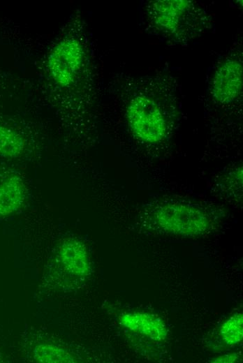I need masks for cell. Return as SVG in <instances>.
Listing matches in <instances>:
<instances>
[{
    "label": "cell",
    "instance_id": "cell-2",
    "mask_svg": "<svg viewBox=\"0 0 243 363\" xmlns=\"http://www.w3.org/2000/svg\"><path fill=\"white\" fill-rule=\"evenodd\" d=\"M126 117L133 134L141 141L155 143L165 134V120L155 101L145 96L132 99L126 109Z\"/></svg>",
    "mask_w": 243,
    "mask_h": 363
},
{
    "label": "cell",
    "instance_id": "cell-7",
    "mask_svg": "<svg viewBox=\"0 0 243 363\" xmlns=\"http://www.w3.org/2000/svg\"><path fill=\"white\" fill-rule=\"evenodd\" d=\"M26 197V186L22 179L11 173L0 182V216H6L17 211Z\"/></svg>",
    "mask_w": 243,
    "mask_h": 363
},
{
    "label": "cell",
    "instance_id": "cell-10",
    "mask_svg": "<svg viewBox=\"0 0 243 363\" xmlns=\"http://www.w3.org/2000/svg\"><path fill=\"white\" fill-rule=\"evenodd\" d=\"M36 360L41 362H71L73 359L68 353L50 345H40L35 348Z\"/></svg>",
    "mask_w": 243,
    "mask_h": 363
},
{
    "label": "cell",
    "instance_id": "cell-5",
    "mask_svg": "<svg viewBox=\"0 0 243 363\" xmlns=\"http://www.w3.org/2000/svg\"><path fill=\"white\" fill-rule=\"evenodd\" d=\"M242 84V67L241 64L230 59L216 71L212 87L214 98L222 103L233 101L240 94Z\"/></svg>",
    "mask_w": 243,
    "mask_h": 363
},
{
    "label": "cell",
    "instance_id": "cell-6",
    "mask_svg": "<svg viewBox=\"0 0 243 363\" xmlns=\"http://www.w3.org/2000/svg\"><path fill=\"white\" fill-rule=\"evenodd\" d=\"M119 322L126 328L152 340L161 341L168 335V329L158 316L143 312H131L119 316Z\"/></svg>",
    "mask_w": 243,
    "mask_h": 363
},
{
    "label": "cell",
    "instance_id": "cell-4",
    "mask_svg": "<svg viewBox=\"0 0 243 363\" xmlns=\"http://www.w3.org/2000/svg\"><path fill=\"white\" fill-rule=\"evenodd\" d=\"M55 260L63 276L72 280L84 278L91 271L88 250L83 242L75 238H67L59 244Z\"/></svg>",
    "mask_w": 243,
    "mask_h": 363
},
{
    "label": "cell",
    "instance_id": "cell-8",
    "mask_svg": "<svg viewBox=\"0 0 243 363\" xmlns=\"http://www.w3.org/2000/svg\"><path fill=\"white\" fill-rule=\"evenodd\" d=\"M24 148L22 137L14 130L0 125V154L8 158L20 156Z\"/></svg>",
    "mask_w": 243,
    "mask_h": 363
},
{
    "label": "cell",
    "instance_id": "cell-11",
    "mask_svg": "<svg viewBox=\"0 0 243 363\" xmlns=\"http://www.w3.org/2000/svg\"><path fill=\"white\" fill-rule=\"evenodd\" d=\"M237 359L238 356L237 353H230L216 357L210 362L213 363H232L235 362Z\"/></svg>",
    "mask_w": 243,
    "mask_h": 363
},
{
    "label": "cell",
    "instance_id": "cell-3",
    "mask_svg": "<svg viewBox=\"0 0 243 363\" xmlns=\"http://www.w3.org/2000/svg\"><path fill=\"white\" fill-rule=\"evenodd\" d=\"M83 59V50L75 39L67 38L59 42L48 57V68L53 80L62 87L74 80Z\"/></svg>",
    "mask_w": 243,
    "mask_h": 363
},
{
    "label": "cell",
    "instance_id": "cell-1",
    "mask_svg": "<svg viewBox=\"0 0 243 363\" xmlns=\"http://www.w3.org/2000/svg\"><path fill=\"white\" fill-rule=\"evenodd\" d=\"M152 218L162 231L181 237L202 235L211 227V220L205 212L182 202L159 205L154 210Z\"/></svg>",
    "mask_w": 243,
    "mask_h": 363
},
{
    "label": "cell",
    "instance_id": "cell-9",
    "mask_svg": "<svg viewBox=\"0 0 243 363\" xmlns=\"http://www.w3.org/2000/svg\"><path fill=\"white\" fill-rule=\"evenodd\" d=\"M223 342L230 346L236 345L243 338V316L236 313L223 323L219 329Z\"/></svg>",
    "mask_w": 243,
    "mask_h": 363
}]
</instances>
